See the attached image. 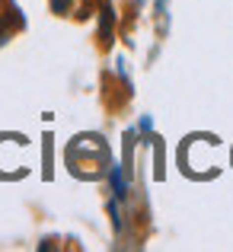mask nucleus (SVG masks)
<instances>
[{
  "instance_id": "1",
  "label": "nucleus",
  "mask_w": 233,
  "mask_h": 252,
  "mask_svg": "<svg viewBox=\"0 0 233 252\" xmlns=\"http://www.w3.org/2000/svg\"><path fill=\"white\" fill-rule=\"evenodd\" d=\"M109 179H112V189H115V195H118V198L128 195V189H125V179H122V169H118V166H112V169H109Z\"/></svg>"
}]
</instances>
